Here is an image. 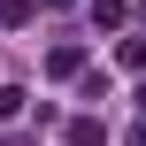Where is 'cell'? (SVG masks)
Here are the masks:
<instances>
[{"mask_svg": "<svg viewBox=\"0 0 146 146\" xmlns=\"http://www.w3.org/2000/svg\"><path fill=\"white\" fill-rule=\"evenodd\" d=\"M46 69H54V77H77V69H85V46H54Z\"/></svg>", "mask_w": 146, "mask_h": 146, "instance_id": "1", "label": "cell"}, {"mask_svg": "<svg viewBox=\"0 0 146 146\" xmlns=\"http://www.w3.org/2000/svg\"><path fill=\"white\" fill-rule=\"evenodd\" d=\"M69 146H108V131H100V115H77V123H69Z\"/></svg>", "mask_w": 146, "mask_h": 146, "instance_id": "2", "label": "cell"}, {"mask_svg": "<svg viewBox=\"0 0 146 146\" xmlns=\"http://www.w3.org/2000/svg\"><path fill=\"white\" fill-rule=\"evenodd\" d=\"M23 115V85H0V123H15Z\"/></svg>", "mask_w": 146, "mask_h": 146, "instance_id": "3", "label": "cell"}, {"mask_svg": "<svg viewBox=\"0 0 146 146\" xmlns=\"http://www.w3.org/2000/svg\"><path fill=\"white\" fill-rule=\"evenodd\" d=\"M0 15H8V23H15V31H23V23H31V15H38V0H0Z\"/></svg>", "mask_w": 146, "mask_h": 146, "instance_id": "4", "label": "cell"}, {"mask_svg": "<svg viewBox=\"0 0 146 146\" xmlns=\"http://www.w3.org/2000/svg\"><path fill=\"white\" fill-rule=\"evenodd\" d=\"M115 62H123V69H146V38H123V46H115Z\"/></svg>", "mask_w": 146, "mask_h": 146, "instance_id": "5", "label": "cell"}, {"mask_svg": "<svg viewBox=\"0 0 146 146\" xmlns=\"http://www.w3.org/2000/svg\"><path fill=\"white\" fill-rule=\"evenodd\" d=\"M92 23H123V0H92Z\"/></svg>", "mask_w": 146, "mask_h": 146, "instance_id": "6", "label": "cell"}, {"mask_svg": "<svg viewBox=\"0 0 146 146\" xmlns=\"http://www.w3.org/2000/svg\"><path fill=\"white\" fill-rule=\"evenodd\" d=\"M139 23H146V0H139Z\"/></svg>", "mask_w": 146, "mask_h": 146, "instance_id": "7", "label": "cell"}]
</instances>
